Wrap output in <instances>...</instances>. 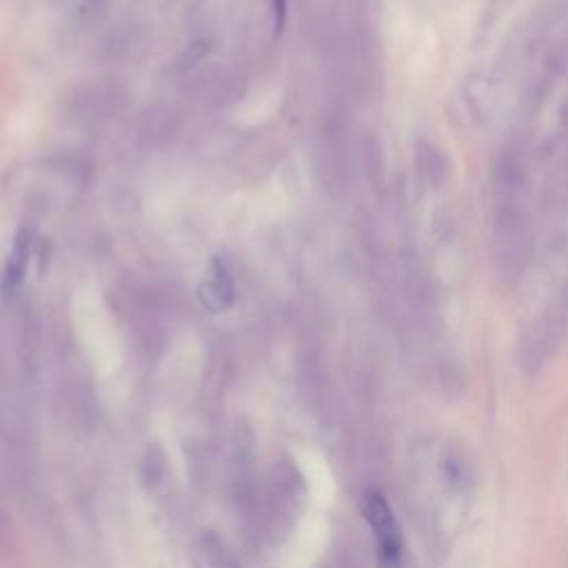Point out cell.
Segmentation results:
<instances>
[{"label":"cell","instance_id":"obj_2","mask_svg":"<svg viewBox=\"0 0 568 568\" xmlns=\"http://www.w3.org/2000/svg\"><path fill=\"white\" fill-rule=\"evenodd\" d=\"M199 298L203 307H207L214 313H221L232 307L234 302V282L229 278V271L221 258H216L210 267V278L199 287Z\"/></svg>","mask_w":568,"mask_h":568},{"label":"cell","instance_id":"obj_3","mask_svg":"<svg viewBox=\"0 0 568 568\" xmlns=\"http://www.w3.org/2000/svg\"><path fill=\"white\" fill-rule=\"evenodd\" d=\"M28 256H30V236H28V232H21L14 240V247H12V254H10V260L6 265V274H3L6 298H12L19 291V287L23 285Z\"/></svg>","mask_w":568,"mask_h":568},{"label":"cell","instance_id":"obj_5","mask_svg":"<svg viewBox=\"0 0 568 568\" xmlns=\"http://www.w3.org/2000/svg\"><path fill=\"white\" fill-rule=\"evenodd\" d=\"M274 14H278V17H276V28L282 30V25H285V14H287V0H274Z\"/></svg>","mask_w":568,"mask_h":568},{"label":"cell","instance_id":"obj_4","mask_svg":"<svg viewBox=\"0 0 568 568\" xmlns=\"http://www.w3.org/2000/svg\"><path fill=\"white\" fill-rule=\"evenodd\" d=\"M164 473V458L156 447H149L140 462V480L144 486H153Z\"/></svg>","mask_w":568,"mask_h":568},{"label":"cell","instance_id":"obj_1","mask_svg":"<svg viewBox=\"0 0 568 568\" xmlns=\"http://www.w3.org/2000/svg\"><path fill=\"white\" fill-rule=\"evenodd\" d=\"M362 513L373 531L381 561L389 568H396L405 555V537L392 504L381 491L371 489L362 495Z\"/></svg>","mask_w":568,"mask_h":568}]
</instances>
